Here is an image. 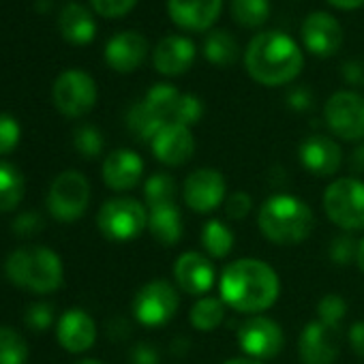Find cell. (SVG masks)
<instances>
[{
  "mask_svg": "<svg viewBox=\"0 0 364 364\" xmlns=\"http://www.w3.org/2000/svg\"><path fill=\"white\" fill-rule=\"evenodd\" d=\"M144 171V161L133 150H114L103 161V180L112 191L133 189Z\"/></svg>",
  "mask_w": 364,
  "mask_h": 364,
  "instance_id": "cell-22",
  "label": "cell"
},
{
  "mask_svg": "<svg viewBox=\"0 0 364 364\" xmlns=\"http://www.w3.org/2000/svg\"><path fill=\"white\" fill-rule=\"evenodd\" d=\"M20 124L14 116L9 114H0V156H5L16 150L20 144Z\"/></svg>",
  "mask_w": 364,
  "mask_h": 364,
  "instance_id": "cell-36",
  "label": "cell"
},
{
  "mask_svg": "<svg viewBox=\"0 0 364 364\" xmlns=\"http://www.w3.org/2000/svg\"><path fill=\"white\" fill-rule=\"evenodd\" d=\"M178 304V294L167 281H150L135 294L133 313L141 326L159 328L176 315Z\"/></svg>",
  "mask_w": 364,
  "mask_h": 364,
  "instance_id": "cell-10",
  "label": "cell"
},
{
  "mask_svg": "<svg viewBox=\"0 0 364 364\" xmlns=\"http://www.w3.org/2000/svg\"><path fill=\"white\" fill-rule=\"evenodd\" d=\"M262 234L274 245H298L302 242L315 225L311 208L291 196L270 198L257 217Z\"/></svg>",
  "mask_w": 364,
  "mask_h": 364,
  "instance_id": "cell-4",
  "label": "cell"
},
{
  "mask_svg": "<svg viewBox=\"0 0 364 364\" xmlns=\"http://www.w3.org/2000/svg\"><path fill=\"white\" fill-rule=\"evenodd\" d=\"M148 56V41L144 35L124 31L114 35L105 46V63L118 73H131Z\"/></svg>",
  "mask_w": 364,
  "mask_h": 364,
  "instance_id": "cell-17",
  "label": "cell"
},
{
  "mask_svg": "<svg viewBox=\"0 0 364 364\" xmlns=\"http://www.w3.org/2000/svg\"><path fill=\"white\" fill-rule=\"evenodd\" d=\"M202 247L208 251V255L221 259V257L230 255V251L234 249V234L221 221H217V219L208 221L202 228Z\"/></svg>",
  "mask_w": 364,
  "mask_h": 364,
  "instance_id": "cell-30",
  "label": "cell"
},
{
  "mask_svg": "<svg viewBox=\"0 0 364 364\" xmlns=\"http://www.w3.org/2000/svg\"><path fill=\"white\" fill-rule=\"evenodd\" d=\"M173 277L182 291H187L191 296H204L206 291H210L215 283V268L208 262V257L189 251L176 259Z\"/></svg>",
  "mask_w": 364,
  "mask_h": 364,
  "instance_id": "cell-19",
  "label": "cell"
},
{
  "mask_svg": "<svg viewBox=\"0 0 364 364\" xmlns=\"http://www.w3.org/2000/svg\"><path fill=\"white\" fill-rule=\"evenodd\" d=\"M326 3L336 9H343V11H353L364 5V0H326Z\"/></svg>",
  "mask_w": 364,
  "mask_h": 364,
  "instance_id": "cell-49",
  "label": "cell"
},
{
  "mask_svg": "<svg viewBox=\"0 0 364 364\" xmlns=\"http://www.w3.org/2000/svg\"><path fill=\"white\" fill-rule=\"evenodd\" d=\"M202 114H204V105L196 95H182L180 109H178V116H176V124L191 127L202 118Z\"/></svg>",
  "mask_w": 364,
  "mask_h": 364,
  "instance_id": "cell-38",
  "label": "cell"
},
{
  "mask_svg": "<svg viewBox=\"0 0 364 364\" xmlns=\"http://www.w3.org/2000/svg\"><path fill=\"white\" fill-rule=\"evenodd\" d=\"M43 230V221L37 213H22L16 221H14V232L20 238H33L35 234H39Z\"/></svg>",
  "mask_w": 364,
  "mask_h": 364,
  "instance_id": "cell-42",
  "label": "cell"
},
{
  "mask_svg": "<svg viewBox=\"0 0 364 364\" xmlns=\"http://www.w3.org/2000/svg\"><path fill=\"white\" fill-rule=\"evenodd\" d=\"M58 28L63 37L73 46H88L97 35V24L92 14L77 3H71L58 16Z\"/></svg>",
  "mask_w": 364,
  "mask_h": 364,
  "instance_id": "cell-23",
  "label": "cell"
},
{
  "mask_svg": "<svg viewBox=\"0 0 364 364\" xmlns=\"http://www.w3.org/2000/svg\"><path fill=\"white\" fill-rule=\"evenodd\" d=\"M129 334V323L124 319H114L109 323V336L112 338H124Z\"/></svg>",
  "mask_w": 364,
  "mask_h": 364,
  "instance_id": "cell-47",
  "label": "cell"
},
{
  "mask_svg": "<svg viewBox=\"0 0 364 364\" xmlns=\"http://www.w3.org/2000/svg\"><path fill=\"white\" fill-rule=\"evenodd\" d=\"M144 196H146V202H148L150 208L173 204V200H176V180L165 171L152 173L148 178V182H146V187H144Z\"/></svg>",
  "mask_w": 364,
  "mask_h": 364,
  "instance_id": "cell-32",
  "label": "cell"
},
{
  "mask_svg": "<svg viewBox=\"0 0 364 364\" xmlns=\"http://www.w3.org/2000/svg\"><path fill=\"white\" fill-rule=\"evenodd\" d=\"M56 336L58 343L71 351V353H82L95 345L97 338V326L92 317L82 311V309H69L56 326Z\"/></svg>",
  "mask_w": 364,
  "mask_h": 364,
  "instance_id": "cell-20",
  "label": "cell"
},
{
  "mask_svg": "<svg viewBox=\"0 0 364 364\" xmlns=\"http://www.w3.org/2000/svg\"><path fill=\"white\" fill-rule=\"evenodd\" d=\"M323 210L341 230H364V182L358 178L334 180L323 193Z\"/></svg>",
  "mask_w": 364,
  "mask_h": 364,
  "instance_id": "cell-5",
  "label": "cell"
},
{
  "mask_svg": "<svg viewBox=\"0 0 364 364\" xmlns=\"http://www.w3.org/2000/svg\"><path fill=\"white\" fill-rule=\"evenodd\" d=\"M238 343L242 351L253 358L268 360L281 353L285 345V334L281 326L268 317H251L238 330Z\"/></svg>",
  "mask_w": 364,
  "mask_h": 364,
  "instance_id": "cell-12",
  "label": "cell"
},
{
  "mask_svg": "<svg viewBox=\"0 0 364 364\" xmlns=\"http://www.w3.org/2000/svg\"><path fill=\"white\" fill-rule=\"evenodd\" d=\"M131 364H159V351L150 343H139L129 353Z\"/></svg>",
  "mask_w": 364,
  "mask_h": 364,
  "instance_id": "cell-45",
  "label": "cell"
},
{
  "mask_svg": "<svg viewBox=\"0 0 364 364\" xmlns=\"http://www.w3.org/2000/svg\"><path fill=\"white\" fill-rule=\"evenodd\" d=\"M349 343H351V349L364 358V321H355L349 328Z\"/></svg>",
  "mask_w": 364,
  "mask_h": 364,
  "instance_id": "cell-46",
  "label": "cell"
},
{
  "mask_svg": "<svg viewBox=\"0 0 364 364\" xmlns=\"http://www.w3.org/2000/svg\"><path fill=\"white\" fill-rule=\"evenodd\" d=\"M341 75L347 84L364 88V60L362 58H351L347 63H343L341 67Z\"/></svg>",
  "mask_w": 364,
  "mask_h": 364,
  "instance_id": "cell-43",
  "label": "cell"
},
{
  "mask_svg": "<svg viewBox=\"0 0 364 364\" xmlns=\"http://www.w3.org/2000/svg\"><path fill=\"white\" fill-rule=\"evenodd\" d=\"M150 144H152L154 156L165 165L187 163L191 159L193 150H196V141H193V135H191L189 127L176 124V122L165 124Z\"/></svg>",
  "mask_w": 364,
  "mask_h": 364,
  "instance_id": "cell-18",
  "label": "cell"
},
{
  "mask_svg": "<svg viewBox=\"0 0 364 364\" xmlns=\"http://www.w3.org/2000/svg\"><path fill=\"white\" fill-rule=\"evenodd\" d=\"M77 364H103V362H99V360H92V358H88V360H82V362H77Z\"/></svg>",
  "mask_w": 364,
  "mask_h": 364,
  "instance_id": "cell-52",
  "label": "cell"
},
{
  "mask_svg": "<svg viewBox=\"0 0 364 364\" xmlns=\"http://www.w3.org/2000/svg\"><path fill=\"white\" fill-rule=\"evenodd\" d=\"M127 124L131 129V133L141 139V141H152L156 137V133L165 127V122L141 101V103H135L129 114H127Z\"/></svg>",
  "mask_w": 364,
  "mask_h": 364,
  "instance_id": "cell-29",
  "label": "cell"
},
{
  "mask_svg": "<svg viewBox=\"0 0 364 364\" xmlns=\"http://www.w3.org/2000/svg\"><path fill=\"white\" fill-rule=\"evenodd\" d=\"M245 67L262 86H285L300 75L304 54L289 35L266 31L255 35L247 46Z\"/></svg>",
  "mask_w": 364,
  "mask_h": 364,
  "instance_id": "cell-1",
  "label": "cell"
},
{
  "mask_svg": "<svg viewBox=\"0 0 364 364\" xmlns=\"http://www.w3.org/2000/svg\"><path fill=\"white\" fill-rule=\"evenodd\" d=\"M88 202H90V185L84 173L75 169H67L54 178L48 193V208L54 219L71 223L86 213Z\"/></svg>",
  "mask_w": 364,
  "mask_h": 364,
  "instance_id": "cell-7",
  "label": "cell"
},
{
  "mask_svg": "<svg viewBox=\"0 0 364 364\" xmlns=\"http://www.w3.org/2000/svg\"><path fill=\"white\" fill-rule=\"evenodd\" d=\"M24 321L35 330V332H43L54 323V306L50 302H35L33 306H28Z\"/></svg>",
  "mask_w": 364,
  "mask_h": 364,
  "instance_id": "cell-37",
  "label": "cell"
},
{
  "mask_svg": "<svg viewBox=\"0 0 364 364\" xmlns=\"http://www.w3.org/2000/svg\"><path fill=\"white\" fill-rule=\"evenodd\" d=\"M180 101H182V92L169 84H156L148 90L144 103L165 122H176L178 109H180Z\"/></svg>",
  "mask_w": 364,
  "mask_h": 364,
  "instance_id": "cell-27",
  "label": "cell"
},
{
  "mask_svg": "<svg viewBox=\"0 0 364 364\" xmlns=\"http://www.w3.org/2000/svg\"><path fill=\"white\" fill-rule=\"evenodd\" d=\"M90 5L103 18H124L135 9L137 0H90Z\"/></svg>",
  "mask_w": 364,
  "mask_h": 364,
  "instance_id": "cell-39",
  "label": "cell"
},
{
  "mask_svg": "<svg viewBox=\"0 0 364 364\" xmlns=\"http://www.w3.org/2000/svg\"><path fill=\"white\" fill-rule=\"evenodd\" d=\"M225 364H264V362L253 360V358H234V360H230V362H225Z\"/></svg>",
  "mask_w": 364,
  "mask_h": 364,
  "instance_id": "cell-51",
  "label": "cell"
},
{
  "mask_svg": "<svg viewBox=\"0 0 364 364\" xmlns=\"http://www.w3.org/2000/svg\"><path fill=\"white\" fill-rule=\"evenodd\" d=\"M317 313H319V321L321 323L338 330V326H341V321H343V317L347 313V302L341 296H336V294H328V296H323L319 300Z\"/></svg>",
  "mask_w": 364,
  "mask_h": 364,
  "instance_id": "cell-35",
  "label": "cell"
},
{
  "mask_svg": "<svg viewBox=\"0 0 364 364\" xmlns=\"http://www.w3.org/2000/svg\"><path fill=\"white\" fill-rule=\"evenodd\" d=\"M26 191L22 171L7 161H0V213H11L20 206Z\"/></svg>",
  "mask_w": 364,
  "mask_h": 364,
  "instance_id": "cell-26",
  "label": "cell"
},
{
  "mask_svg": "<svg viewBox=\"0 0 364 364\" xmlns=\"http://www.w3.org/2000/svg\"><path fill=\"white\" fill-rule=\"evenodd\" d=\"M298 351L302 364H332L338 355V330L321 321H311L304 326Z\"/></svg>",
  "mask_w": 364,
  "mask_h": 364,
  "instance_id": "cell-15",
  "label": "cell"
},
{
  "mask_svg": "<svg viewBox=\"0 0 364 364\" xmlns=\"http://www.w3.org/2000/svg\"><path fill=\"white\" fill-rule=\"evenodd\" d=\"M230 14L238 26L257 31L270 18V0H232Z\"/></svg>",
  "mask_w": 364,
  "mask_h": 364,
  "instance_id": "cell-28",
  "label": "cell"
},
{
  "mask_svg": "<svg viewBox=\"0 0 364 364\" xmlns=\"http://www.w3.org/2000/svg\"><path fill=\"white\" fill-rule=\"evenodd\" d=\"M287 105L294 112H309L313 107V92L306 86H296L287 92Z\"/></svg>",
  "mask_w": 364,
  "mask_h": 364,
  "instance_id": "cell-44",
  "label": "cell"
},
{
  "mask_svg": "<svg viewBox=\"0 0 364 364\" xmlns=\"http://www.w3.org/2000/svg\"><path fill=\"white\" fill-rule=\"evenodd\" d=\"M196 54H198L196 43L191 39L180 37V35H169L156 43L154 54H152V65L161 75L173 77V75L187 73L193 67Z\"/></svg>",
  "mask_w": 364,
  "mask_h": 364,
  "instance_id": "cell-16",
  "label": "cell"
},
{
  "mask_svg": "<svg viewBox=\"0 0 364 364\" xmlns=\"http://www.w3.org/2000/svg\"><path fill=\"white\" fill-rule=\"evenodd\" d=\"M182 193H185V202L191 210H196L200 215L213 213L225 200V180H223L221 171L202 167V169H196L185 180V189H182Z\"/></svg>",
  "mask_w": 364,
  "mask_h": 364,
  "instance_id": "cell-13",
  "label": "cell"
},
{
  "mask_svg": "<svg viewBox=\"0 0 364 364\" xmlns=\"http://www.w3.org/2000/svg\"><path fill=\"white\" fill-rule=\"evenodd\" d=\"M7 279L35 294H52L65 281V268L60 257L48 247L16 249L5 259Z\"/></svg>",
  "mask_w": 364,
  "mask_h": 364,
  "instance_id": "cell-3",
  "label": "cell"
},
{
  "mask_svg": "<svg viewBox=\"0 0 364 364\" xmlns=\"http://www.w3.org/2000/svg\"><path fill=\"white\" fill-rule=\"evenodd\" d=\"M223 0H167L169 20L187 33H204L215 26Z\"/></svg>",
  "mask_w": 364,
  "mask_h": 364,
  "instance_id": "cell-14",
  "label": "cell"
},
{
  "mask_svg": "<svg viewBox=\"0 0 364 364\" xmlns=\"http://www.w3.org/2000/svg\"><path fill=\"white\" fill-rule=\"evenodd\" d=\"M251 208H253V200H251V196L245 193V191L232 193V196L228 198V202H225V215H228L230 219H234V221L245 219V217L251 213Z\"/></svg>",
  "mask_w": 364,
  "mask_h": 364,
  "instance_id": "cell-41",
  "label": "cell"
},
{
  "mask_svg": "<svg viewBox=\"0 0 364 364\" xmlns=\"http://www.w3.org/2000/svg\"><path fill=\"white\" fill-rule=\"evenodd\" d=\"M355 255H358V242L351 236H338L330 247V257L338 266H347L355 262Z\"/></svg>",
  "mask_w": 364,
  "mask_h": 364,
  "instance_id": "cell-40",
  "label": "cell"
},
{
  "mask_svg": "<svg viewBox=\"0 0 364 364\" xmlns=\"http://www.w3.org/2000/svg\"><path fill=\"white\" fill-rule=\"evenodd\" d=\"M28 345L20 332L0 326V364H26Z\"/></svg>",
  "mask_w": 364,
  "mask_h": 364,
  "instance_id": "cell-33",
  "label": "cell"
},
{
  "mask_svg": "<svg viewBox=\"0 0 364 364\" xmlns=\"http://www.w3.org/2000/svg\"><path fill=\"white\" fill-rule=\"evenodd\" d=\"M323 118L328 129L345 139V141H358L364 139V97L351 90H338L334 92L326 107Z\"/></svg>",
  "mask_w": 364,
  "mask_h": 364,
  "instance_id": "cell-9",
  "label": "cell"
},
{
  "mask_svg": "<svg viewBox=\"0 0 364 364\" xmlns=\"http://www.w3.org/2000/svg\"><path fill=\"white\" fill-rule=\"evenodd\" d=\"M204 56L215 67H232L240 60L238 39L223 28H215L208 33L204 41Z\"/></svg>",
  "mask_w": 364,
  "mask_h": 364,
  "instance_id": "cell-25",
  "label": "cell"
},
{
  "mask_svg": "<svg viewBox=\"0 0 364 364\" xmlns=\"http://www.w3.org/2000/svg\"><path fill=\"white\" fill-rule=\"evenodd\" d=\"M148 230L150 234L163 245V247H173L182 238V215L176 208V204L150 208L148 215Z\"/></svg>",
  "mask_w": 364,
  "mask_h": 364,
  "instance_id": "cell-24",
  "label": "cell"
},
{
  "mask_svg": "<svg viewBox=\"0 0 364 364\" xmlns=\"http://www.w3.org/2000/svg\"><path fill=\"white\" fill-rule=\"evenodd\" d=\"M223 319H225V306H223V300L219 298L206 296L198 300L196 306L191 309V323L202 332L219 328Z\"/></svg>",
  "mask_w": 364,
  "mask_h": 364,
  "instance_id": "cell-31",
  "label": "cell"
},
{
  "mask_svg": "<svg viewBox=\"0 0 364 364\" xmlns=\"http://www.w3.org/2000/svg\"><path fill=\"white\" fill-rule=\"evenodd\" d=\"M355 264H358V268L364 272V238L358 242V255H355Z\"/></svg>",
  "mask_w": 364,
  "mask_h": 364,
  "instance_id": "cell-50",
  "label": "cell"
},
{
  "mask_svg": "<svg viewBox=\"0 0 364 364\" xmlns=\"http://www.w3.org/2000/svg\"><path fill=\"white\" fill-rule=\"evenodd\" d=\"M351 169L355 171V173H364V144L362 146H358L353 152H351Z\"/></svg>",
  "mask_w": 364,
  "mask_h": 364,
  "instance_id": "cell-48",
  "label": "cell"
},
{
  "mask_svg": "<svg viewBox=\"0 0 364 364\" xmlns=\"http://www.w3.org/2000/svg\"><path fill=\"white\" fill-rule=\"evenodd\" d=\"M300 37H302V46L306 48V52L319 58L334 56L343 46V28L338 20L326 11L309 14L302 22Z\"/></svg>",
  "mask_w": 364,
  "mask_h": 364,
  "instance_id": "cell-11",
  "label": "cell"
},
{
  "mask_svg": "<svg viewBox=\"0 0 364 364\" xmlns=\"http://www.w3.org/2000/svg\"><path fill=\"white\" fill-rule=\"evenodd\" d=\"M54 105L67 118H80L88 114L97 103L95 80L80 69H69L60 73L54 82Z\"/></svg>",
  "mask_w": 364,
  "mask_h": 364,
  "instance_id": "cell-8",
  "label": "cell"
},
{
  "mask_svg": "<svg viewBox=\"0 0 364 364\" xmlns=\"http://www.w3.org/2000/svg\"><path fill=\"white\" fill-rule=\"evenodd\" d=\"M300 161L313 176H332L338 171L343 154L334 139L326 135H311L300 146Z\"/></svg>",
  "mask_w": 364,
  "mask_h": 364,
  "instance_id": "cell-21",
  "label": "cell"
},
{
  "mask_svg": "<svg viewBox=\"0 0 364 364\" xmlns=\"http://www.w3.org/2000/svg\"><path fill=\"white\" fill-rule=\"evenodd\" d=\"M73 146L84 159H95L103 150V135L92 124H82L73 133Z\"/></svg>",
  "mask_w": 364,
  "mask_h": 364,
  "instance_id": "cell-34",
  "label": "cell"
},
{
  "mask_svg": "<svg viewBox=\"0 0 364 364\" xmlns=\"http://www.w3.org/2000/svg\"><path fill=\"white\" fill-rule=\"evenodd\" d=\"M101 234L112 242H127L137 238L148 228L146 208L131 198H114L105 202L97 215Z\"/></svg>",
  "mask_w": 364,
  "mask_h": 364,
  "instance_id": "cell-6",
  "label": "cell"
},
{
  "mask_svg": "<svg viewBox=\"0 0 364 364\" xmlns=\"http://www.w3.org/2000/svg\"><path fill=\"white\" fill-rule=\"evenodd\" d=\"M221 298L240 313H262L279 298V277L259 259L232 262L221 274Z\"/></svg>",
  "mask_w": 364,
  "mask_h": 364,
  "instance_id": "cell-2",
  "label": "cell"
}]
</instances>
